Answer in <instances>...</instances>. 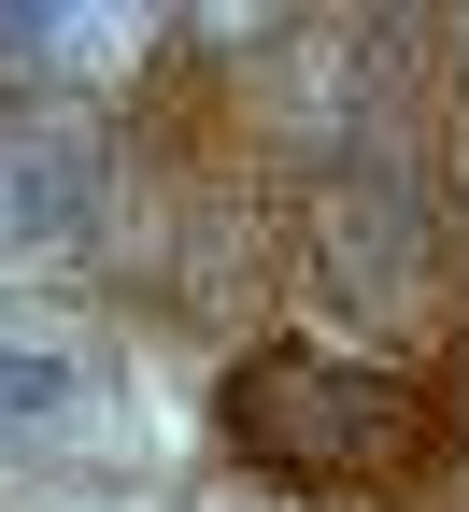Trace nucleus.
I'll return each mask as SVG.
<instances>
[{
  "label": "nucleus",
  "instance_id": "1",
  "mask_svg": "<svg viewBox=\"0 0 469 512\" xmlns=\"http://www.w3.org/2000/svg\"><path fill=\"white\" fill-rule=\"evenodd\" d=\"M214 427H228V456L271 470V484H370V470H398V456L427 441V413H413L398 370L313 356V342H256V356L228 370Z\"/></svg>",
  "mask_w": 469,
  "mask_h": 512
},
{
  "label": "nucleus",
  "instance_id": "2",
  "mask_svg": "<svg viewBox=\"0 0 469 512\" xmlns=\"http://www.w3.org/2000/svg\"><path fill=\"white\" fill-rule=\"evenodd\" d=\"M114 356L57 313H0V512H86L114 484Z\"/></svg>",
  "mask_w": 469,
  "mask_h": 512
},
{
  "label": "nucleus",
  "instance_id": "3",
  "mask_svg": "<svg viewBox=\"0 0 469 512\" xmlns=\"http://www.w3.org/2000/svg\"><path fill=\"white\" fill-rule=\"evenodd\" d=\"M114 214V157L72 114H0V271H57Z\"/></svg>",
  "mask_w": 469,
  "mask_h": 512
},
{
  "label": "nucleus",
  "instance_id": "4",
  "mask_svg": "<svg viewBox=\"0 0 469 512\" xmlns=\"http://www.w3.org/2000/svg\"><path fill=\"white\" fill-rule=\"evenodd\" d=\"M143 15H0V72H114Z\"/></svg>",
  "mask_w": 469,
  "mask_h": 512
}]
</instances>
